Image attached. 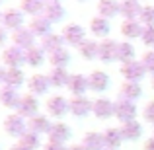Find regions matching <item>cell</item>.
I'll return each mask as SVG.
<instances>
[{
	"label": "cell",
	"instance_id": "obj_1",
	"mask_svg": "<svg viewBox=\"0 0 154 150\" xmlns=\"http://www.w3.org/2000/svg\"><path fill=\"white\" fill-rule=\"evenodd\" d=\"M45 111L49 117H55V119H63L66 113H70V99H66L64 96H51L49 99L45 101Z\"/></svg>",
	"mask_w": 154,
	"mask_h": 150
},
{
	"label": "cell",
	"instance_id": "obj_2",
	"mask_svg": "<svg viewBox=\"0 0 154 150\" xmlns=\"http://www.w3.org/2000/svg\"><path fill=\"white\" fill-rule=\"evenodd\" d=\"M4 131H6V135L14 136V139H22V136L29 131L27 119H23L18 113H10V115L4 119Z\"/></svg>",
	"mask_w": 154,
	"mask_h": 150
},
{
	"label": "cell",
	"instance_id": "obj_3",
	"mask_svg": "<svg viewBox=\"0 0 154 150\" xmlns=\"http://www.w3.org/2000/svg\"><path fill=\"white\" fill-rule=\"evenodd\" d=\"M60 35H63V39H64V45L76 47V49L88 39L86 37V29H84L80 23H68V26H64Z\"/></svg>",
	"mask_w": 154,
	"mask_h": 150
},
{
	"label": "cell",
	"instance_id": "obj_4",
	"mask_svg": "<svg viewBox=\"0 0 154 150\" xmlns=\"http://www.w3.org/2000/svg\"><path fill=\"white\" fill-rule=\"evenodd\" d=\"M2 64L6 68H22L26 64V51L16 45H10L2 51Z\"/></svg>",
	"mask_w": 154,
	"mask_h": 150
},
{
	"label": "cell",
	"instance_id": "obj_5",
	"mask_svg": "<svg viewBox=\"0 0 154 150\" xmlns=\"http://www.w3.org/2000/svg\"><path fill=\"white\" fill-rule=\"evenodd\" d=\"M92 115H94L96 119H102V121L115 117V101H111V98H105V96L94 99Z\"/></svg>",
	"mask_w": 154,
	"mask_h": 150
},
{
	"label": "cell",
	"instance_id": "obj_6",
	"mask_svg": "<svg viewBox=\"0 0 154 150\" xmlns=\"http://www.w3.org/2000/svg\"><path fill=\"white\" fill-rule=\"evenodd\" d=\"M23 12L18 10V8H8V10L2 12V22H0V26L4 27V29L8 31H16L20 29V27H23Z\"/></svg>",
	"mask_w": 154,
	"mask_h": 150
},
{
	"label": "cell",
	"instance_id": "obj_7",
	"mask_svg": "<svg viewBox=\"0 0 154 150\" xmlns=\"http://www.w3.org/2000/svg\"><path fill=\"white\" fill-rule=\"evenodd\" d=\"M119 72L125 78V82H140V80L144 78V74H146V70H144L140 60H131V63L121 64Z\"/></svg>",
	"mask_w": 154,
	"mask_h": 150
},
{
	"label": "cell",
	"instance_id": "obj_8",
	"mask_svg": "<svg viewBox=\"0 0 154 150\" xmlns=\"http://www.w3.org/2000/svg\"><path fill=\"white\" fill-rule=\"evenodd\" d=\"M137 117V103L129 99H115V119L123 123L135 121Z\"/></svg>",
	"mask_w": 154,
	"mask_h": 150
},
{
	"label": "cell",
	"instance_id": "obj_9",
	"mask_svg": "<svg viewBox=\"0 0 154 150\" xmlns=\"http://www.w3.org/2000/svg\"><path fill=\"white\" fill-rule=\"evenodd\" d=\"M92 107H94V101L86 96H76V98H70V115L76 117V119H84L92 113Z\"/></svg>",
	"mask_w": 154,
	"mask_h": 150
},
{
	"label": "cell",
	"instance_id": "obj_10",
	"mask_svg": "<svg viewBox=\"0 0 154 150\" xmlns=\"http://www.w3.org/2000/svg\"><path fill=\"white\" fill-rule=\"evenodd\" d=\"M16 113H18V115H22L23 119H31V117H35V115L39 113V99L35 98L33 94L22 96V99H20V105H18V109H16Z\"/></svg>",
	"mask_w": 154,
	"mask_h": 150
},
{
	"label": "cell",
	"instance_id": "obj_11",
	"mask_svg": "<svg viewBox=\"0 0 154 150\" xmlns=\"http://www.w3.org/2000/svg\"><path fill=\"white\" fill-rule=\"evenodd\" d=\"M10 39H12V43H14L16 47H20V49H23V51L31 49V47L35 45V35H33V31H31L29 27H26V26L20 27V29H16V31H12Z\"/></svg>",
	"mask_w": 154,
	"mask_h": 150
},
{
	"label": "cell",
	"instance_id": "obj_12",
	"mask_svg": "<svg viewBox=\"0 0 154 150\" xmlns=\"http://www.w3.org/2000/svg\"><path fill=\"white\" fill-rule=\"evenodd\" d=\"M27 88H29V94H33L35 98L37 96H45L47 92H49L51 88V82H49V76L47 74H31L29 78H27Z\"/></svg>",
	"mask_w": 154,
	"mask_h": 150
},
{
	"label": "cell",
	"instance_id": "obj_13",
	"mask_svg": "<svg viewBox=\"0 0 154 150\" xmlns=\"http://www.w3.org/2000/svg\"><path fill=\"white\" fill-rule=\"evenodd\" d=\"M117 49H119V41L107 37V39H102L100 41V55H98V60L109 64L113 60H117Z\"/></svg>",
	"mask_w": 154,
	"mask_h": 150
},
{
	"label": "cell",
	"instance_id": "obj_14",
	"mask_svg": "<svg viewBox=\"0 0 154 150\" xmlns=\"http://www.w3.org/2000/svg\"><path fill=\"white\" fill-rule=\"evenodd\" d=\"M66 90L70 92L72 98H76V96H86V92L90 90L88 76H84L82 72H74V74H70V80H68Z\"/></svg>",
	"mask_w": 154,
	"mask_h": 150
},
{
	"label": "cell",
	"instance_id": "obj_15",
	"mask_svg": "<svg viewBox=\"0 0 154 150\" xmlns=\"http://www.w3.org/2000/svg\"><path fill=\"white\" fill-rule=\"evenodd\" d=\"M49 140L51 142H57V144H66L68 140H70L72 136V131L70 127H68L66 123H63V121H57V123H53L51 131H49Z\"/></svg>",
	"mask_w": 154,
	"mask_h": 150
},
{
	"label": "cell",
	"instance_id": "obj_16",
	"mask_svg": "<svg viewBox=\"0 0 154 150\" xmlns=\"http://www.w3.org/2000/svg\"><path fill=\"white\" fill-rule=\"evenodd\" d=\"M88 84H90V90L96 92V94H102L109 88V84H111V78H109L107 72L103 70H94L88 74Z\"/></svg>",
	"mask_w": 154,
	"mask_h": 150
},
{
	"label": "cell",
	"instance_id": "obj_17",
	"mask_svg": "<svg viewBox=\"0 0 154 150\" xmlns=\"http://www.w3.org/2000/svg\"><path fill=\"white\" fill-rule=\"evenodd\" d=\"M119 31H121V35L125 37V41L140 39V35H143V23H140L139 20H123Z\"/></svg>",
	"mask_w": 154,
	"mask_h": 150
},
{
	"label": "cell",
	"instance_id": "obj_18",
	"mask_svg": "<svg viewBox=\"0 0 154 150\" xmlns=\"http://www.w3.org/2000/svg\"><path fill=\"white\" fill-rule=\"evenodd\" d=\"M22 96L18 94V90L10 86H0V105L6 109H18Z\"/></svg>",
	"mask_w": 154,
	"mask_h": 150
},
{
	"label": "cell",
	"instance_id": "obj_19",
	"mask_svg": "<svg viewBox=\"0 0 154 150\" xmlns=\"http://www.w3.org/2000/svg\"><path fill=\"white\" fill-rule=\"evenodd\" d=\"M27 127H29V131L35 133V135H49L53 123H51V119H49L47 115H41V113H37L35 117L27 119Z\"/></svg>",
	"mask_w": 154,
	"mask_h": 150
},
{
	"label": "cell",
	"instance_id": "obj_20",
	"mask_svg": "<svg viewBox=\"0 0 154 150\" xmlns=\"http://www.w3.org/2000/svg\"><path fill=\"white\" fill-rule=\"evenodd\" d=\"M143 96V86L139 82H123L119 88L117 99H129V101H137Z\"/></svg>",
	"mask_w": 154,
	"mask_h": 150
},
{
	"label": "cell",
	"instance_id": "obj_21",
	"mask_svg": "<svg viewBox=\"0 0 154 150\" xmlns=\"http://www.w3.org/2000/svg\"><path fill=\"white\" fill-rule=\"evenodd\" d=\"M98 16L105 20L121 16V2L119 0H98Z\"/></svg>",
	"mask_w": 154,
	"mask_h": 150
},
{
	"label": "cell",
	"instance_id": "obj_22",
	"mask_svg": "<svg viewBox=\"0 0 154 150\" xmlns=\"http://www.w3.org/2000/svg\"><path fill=\"white\" fill-rule=\"evenodd\" d=\"M109 31H111V23L109 20L102 18V16H94L90 20V33L94 37H102V39H107Z\"/></svg>",
	"mask_w": 154,
	"mask_h": 150
},
{
	"label": "cell",
	"instance_id": "obj_23",
	"mask_svg": "<svg viewBox=\"0 0 154 150\" xmlns=\"http://www.w3.org/2000/svg\"><path fill=\"white\" fill-rule=\"evenodd\" d=\"M51 26H53V23L45 18V16H35V18H31V22H29V26H27V27L33 31L35 37L43 39L45 35L53 33V31H51Z\"/></svg>",
	"mask_w": 154,
	"mask_h": 150
},
{
	"label": "cell",
	"instance_id": "obj_24",
	"mask_svg": "<svg viewBox=\"0 0 154 150\" xmlns=\"http://www.w3.org/2000/svg\"><path fill=\"white\" fill-rule=\"evenodd\" d=\"M23 84H27V80H26V74H23L22 68H6V76H4L2 86H10L14 90H20Z\"/></svg>",
	"mask_w": 154,
	"mask_h": 150
},
{
	"label": "cell",
	"instance_id": "obj_25",
	"mask_svg": "<svg viewBox=\"0 0 154 150\" xmlns=\"http://www.w3.org/2000/svg\"><path fill=\"white\" fill-rule=\"evenodd\" d=\"M103 142H105V148H109V150H117V148L121 146V144L125 142L121 129H117V127H107V129L103 131Z\"/></svg>",
	"mask_w": 154,
	"mask_h": 150
},
{
	"label": "cell",
	"instance_id": "obj_26",
	"mask_svg": "<svg viewBox=\"0 0 154 150\" xmlns=\"http://www.w3.org/2000/svg\"><path fill=\"white\" fill-rule=\"evenodd\" d=\"M121 133H123V139L127 140V142H135V140H139L140 136H143V123H139V121H129V123H123L121 125Z\"/></svg>",
	"mask_w": 154,
	"mask_h": 150
},
{
	"label": "cell",
	"instance_id": "obj_27",
	"mask_svg": "<svg viewBox=\"0 0 154 150\" xmlns=\"http://www.w3.org/2000/svg\"><path fill=\"white\" fill-rule=\"evenodd\" d=\"M86 150H105V142H103V133H96V131H90L82 136L80 140Z\"/></svg>",
	"mask_w": 154,
	"mask_h": 150
},
{
	"label": "cell",
	"instance_id": "obj_28",
	"mask_svg": "<svg viewBox=\"0 0 154 150\" xmlns=\"http://www.w3.org/2000/svg\"><path fill=\"white\" fill-rule=\"evenodd\" d=\"M143 2L139 0H121V16L123 20H139Z\"/></svg>",
	"mask_w": 154,
	"mask_h": 150
},
{
	"label": "cell",
	"instance_id": "obj_29",
	"mask_svg": "<svg viewBox=\"0 0 154 150\" xmlns=\"http://www.w3.org/2000/svg\"><path fill=\"white\" fill-rule=\"evenodd\" d=\"M43 16H45L51 23H59V22H63V20L66 18V10H64V6L60 2H49L45 6Z\"/></svg>",
	"mask_w": 154,
	"mask_h": 150
},
{
	"label": "cell",
	"instance_id": "obj_30",
	"mask_svg": "<svg viewBox=\"0 0 154 150\" xmlns=\"http://www.w3.org/2000/svg\"><path fill=\"white\" fill-rule=\"evenodd\" d=\"M70 59H72V55L66 47H60V49L49 53V63H51L53 68H66Z\"/></svg>",
	"mask_w": 154,
	"mask_h": 150
},
{
	"label": "cell",
	"instance_id": "obj_31",
	"mask_svg": "<svg viewBox=\"0 0 154 150\" xmlns=\"http://www.w3.org/2000/svg\"><path fill=\"white\" fill-rule=\"evenodd\" d=\"M45 6H47L45 0H22V6H20V10H22L23 14L35 18V16H43Z\"/></svg>",
	"mask_w": 154,
	"mask_h": 150
},
{
	"label": "cell",
	"instance_id": "obj_32",
	"mask_svg": "<svg viewBox=\"0 0 154 150\" xmlns=\"http://www.w3.org/2000/svg\"><path fill=\"white\" fill-rule=\"evenodd\" d=\"M78 53H80V57H82L84 60L98 59V55H100V41H96V39H86V41L78 47Z\"/></svg>",
	"mask_w": 154,
	"mask_h": 150
},
{
	"label": "cell",
	"instance_id": "obj_33",
	"mask_svg": "<svg viewBox=\"0 0 154 150\" xmlns=\"http://www.w3.org/2000/svg\"><path fill=\"white\" fill-rule=\"evenodd\" d=\"M45 55L47 53L41 49V45H33L31 49L26 51V64L27 66H33V68L41 66L45 63Z\"/></svg>",
	"mask_w": 154,
	"mask_h": 150
},
{
	"label": "cell",
	"instance_id": "obj_34",
	"mask_svg": "<svg viewBox=\"0 0 154 150\" xmlns=\"http://www.w3.org/2000/svg\"><path fill=\"white\" fill-rule=\"evenodd\" d=\"M47 76H49V82L53 88H66L68 80H70V74L66 68H53Z\"/></svg>",
	"mask_w": 154,
	"mask_h": 150
},
{
	"label": "cell",
	"instance_id": "obj_35",
	"mask_svg": "<svg viewBox=\"0 0 154 150\" xmlns=\"http://www.w3.org/2000/svg\"><path fill=\"white\" fill-rule=\"evenodd\" d=\"M39 45H41V49L45 53H53V51L60 49V47H64V39L60 33H49L39 41Z\"/></svg>",
	"mask_w": 154,
	"mask_h": 150
},
{
	"label": "cell",
	"instance_id": "obj_36",
	"mask_svg": "<svg viewBox=\"0 0 154 150\" xmlns=\"http://www.w3.org/2000/svg\"><path fill=\"white\" fill-rule=\"evenodd\" d=\"M135 57H137V49H135V45H133L131 41H119V49H117V60H119L121 64L135 60Z\"/></svg>",
	"mask_w": 154,
	"mask_h": 150
},
{
	"label": "cell",
	"instance_id": "obj_37",
	"mask_svg": "<svg viewBox=\"0 0 154 150\" xmlns=\"http://www.w3.org/2000/svg\"><path fill=\"white\" fill-rule=\"evenodd\" d=\"M22 146H26L27 150H37V148H43V142H41V135H35V133L27 131L22 139L18 140Z\"/></svg>",
	"mask_w": 154,
	"mask_h": 150
},
{
	"label": "cell",
	"instance_id": "obj_38",
	"mask_svg": "<svg viewBox=\"0 0 154 150\" xmlns=\"http://www.w3.org/2000/svg\"><path fill=\"white\" fill-rule=\"evenodd\" d=\"M139 22L143 23V27L154 26V6H143L140 16H139Z\"/></svg>",
	"mask_w": 154,
	"mask_h": 150
},
{
	"label": "cell",
	"instance_id": "obj_39",
	"mask_svg": "<svg viewBox=\"0 0 154 150\" xmlns=\"http://www.w3.org/2000/svg\"><path fill=\"white\" fill-rule=\"evenodd\" d=\"M140 63H143L144 70H146L148 74L154 76V51H152V49H148V51L143 53V57H140Z\"/></svg>",
	"mask_w": 154,
	"mask_h": 150
},
{
	"label": "cell",
	"instance_id": "obj_40",
	"mask_svg": "<svg viewBox=\"0 0 154 150\" xmlns=\"http://www.w3.org/2000/svg\"><path fill=\"white\" fill-rule=\"evenodd\" d=\"M140 41L152 49L154 47V26H148V27H143V35H140Z\"/></svg>",
	"mask_w": 154,
	"mask_h": 150
},
{
	"label": "cell",
	"instance_id": "obj_41",
	"mask_svg": "<svg viewBox=\"0 0 154 150\" xmlns=\"http://www.w3.org/2000/svg\"><path fill=\"white\" fill-rule=\"evenodd\" d=\"M143 119L146 121V123L154 125V99L148 101V103L144 105V109H143Z\"/></svg>",
	"mask_w": 154,
	"mask_h": 150
},
{
	"label": "cell",
	"instance_id": "obj_42",
	"mask_svg": "<svg viewBox=\"0 0 154 150\" xmlns=\"http://www.w3.org/2000/svg\"><path fill=\"white\" fill-rule=\"evenodd\" d=\"M43 150H66V146H64V144H57V142L47 140V144H43Z\"/></svg>",
	"mask_w": 154,
	"mask_h": 150
},
{
	"label": "cell",
	"instance_id": "obj_43",
	"mask_svg": "<svg viewBox=\"0 0 154 150\" xmlns=\"http://www.w3.org/2000/svg\"><path fill=\"white\" fill-rule=\"evenodd\" d=\"M10 39V35H8V29H4L2 26H0V47L6 45V41Z\"/></svg>",
	"mask_w": 154,
	"mask_h": 150
},
{
	"label": "cell",
	"instance_id": "obj_44",
	"mask_svg": "<svg viewBox=\"0 0 154 150\" xmlns=\"http://www.w3.org/2000/svg\"><path fill=\"white\" fill-rule=\"evenodd\" d=\"M143 150H154V136H150V139H146V140H144Z\"/></svg>",
	"mask_w": 154,
	"mask_h": 150
},
{
	"label": "cell",
	"instance_id": "obj_45",
	"mask_svg": "<svg viewBox=\"0 0 154 150\" xmlns=\"http://www.w3.org/2000/svg\"><path fill=\"white\" fill-rule=\"evenodd\" d=\"M66 150H86V148L78 142V144H70V146H66Z\"/></svg>",
	"mask_w": 154,
	"mask_h": 150
},
{
	"label": "cell",
	"instance_id": "obj_46",
	"mask_svg": "<svg viewBox=\"0 0 154 150\" xmlns=\"http://www.w3.org/2000/svg\"><path fill=\"white\" fill-rule=\"evenodd\" d=\"M4 76H6V68L4 64H0V84H4Z\"/></svg>",
	"mask_w": 154,
	"mask_h": 150
},
{
	"label": "cell",
	"instance_id": "obj_47",
	"mask_svg": "<svg viewBox=\"0 0 154 150\" xmlns=\"http://www.w3.org/2000/svg\"><path fill=\"white\" fill-rule=\"evenodd\" d=\"M10 150H27V148H26V146H22L20 142H16V144H12V146H10Z\"/></svg>",
	"mask_w": 154,
	"mask_h": 150
},
{
	"label": "cell",
	"instance_id": "obj_48",
	"mask_svg": "<svg viewBox=\"0 0 154 150\" xmlns=\"http://www.w3.org/2000/svg\"><path fill=\"white\" fill-rule=\"evenodd\" d=\"M150 88L154 90V76H152V80H150Z\"/></svg>",
	"mask_w": 154,
	"mask_h": 150
},
{
	"label": "cell",
	"instance_id": "obj_49",
	"mask_svg": "<svg viewBox=\"0 0 154 150\" xmlns=\"http://www.w3.org/2000/svg\"><path fill=\"white\" fill-rule=\"evenodd\" d=\"M45 2H47V4H49V2H60V0H45Z\"/></svg>",
	"mask_w": 154,
	"mask_h": 150
},
{
	"label": "cell",
	"instance_id": "obj_50",
	"mask_svg": "<svg viewBox=\"0 0 154 150\" xmlns=\"http://www.w3.org/2000/svg\"><path fill=\"white\" fill-rule=\"evenodd\" d=\"M74 2H88V0H74Z\"/></svg>",
	"mask_w": 154,
	"mask_h": 150
},
{
	"label": "cell",
	"instance_id": "obj_51",
	"mask_svg": "<svg viewBox=\"0 0 154 150\" xmlns=\"http://www.w3.org/2000/svg\"><path fill=\"white\" fill-rule=\"evenodd\" d=\"M0 22H2V12H0Z\"/></svg>",
	"mask_w": 154,
	"mask_h": 150
},
{
	"label": "cell",
	"instance_id": "obj_52",
	"mask_svg": "<svg viewBox=\"0 0 154 150\" xmlns=\"http://www.w3.org/2000/svg\"><path fill=\"white\" fill-rule=\"evenodd\" d=\"M2 2H4V0H0V4H2Z\"/></svg>",
	"mask_w": 154,
	"mask_h": 150
},
{
	"label": "cell",
	"instance_id": "obj_53",
	"mask_svg": "<svg viewBox=\"0 0 154 150\" xmlns=\"http://www.w3.org/2000/svg\"><path fill=\"white\" fill-rule=\"evenodd\" d=\"M139 2H143V0H139Z\"/></svg>",
	"mask_w": 154,
	"mask_h": 150
},
{
	"label": "cell",
	"instance_id": "obj_54",
	"mask_svg": "<svg viewBox=\"0 0 154 150\" xmlns=\"http://www.w3.org/2000/svg\"><path fill=\"white\" fill-rule=\"evenodd\" d=\"M105 150H109V148H105Z\"/></svg>",
	"mask_w": 154,
	"mask_h": 150
}]
</instances>
